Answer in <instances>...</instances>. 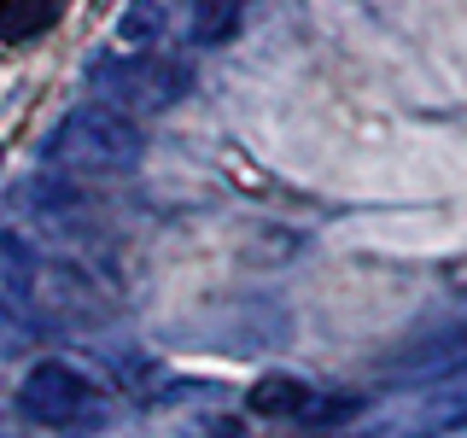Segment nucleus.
<instances>
[{
  "instance_id": "obj_1",
  "label": "nucleus",
  "mask_w": 467,
  "mask_h": 438,
  "mask_svg": "<svg viewBox=\"0 0 467 438\" xmlns=\"http://www.w3.org/2000/svg\"><path fill=\"white\" fill-rule=\"evenodd\" d=\"M135 152H140L135 123H129L123 111H111V106L77 111L65 129H58V141H53V158H65V164H77V170H117Z\"/></svg>"
},
{
  "instance_id": "obj_2",
  "label": "nucleus",
  "mask_w": 467,
  "mask_h": 438,
  "mask_svg": "<svg viewBox=\"0 0 467 438\" xmlns=\"http://www.w3.org/2000/svg\"><path fill=\"white\" fill-rule=\"evenodd\" d=\"M99 82H106V94L123 111H164L170 99L187 94V65L182 58H164V53H135L123 65L99 70Z\"/></svg>"
},
{
  "instance_id": "obj_3",
  "label": "nucleus",
  "mask_w": 467,
  "mask_h": 438,
  "mask_svg": "<svg viewBox=\"0 0 467 438\" xmlns=\"http://www.w3.org/2000/svg\"><path fill=\"white\" fill-rule=\"evenodd\" d=\"M29 298H36V310L53 321V328H99V321L111 316V298L88 281L82 269H70V263H47V269L36 275V287H29Z\"/></svg>"
},
{
  "instance_id": "obj_4",
  "label": "nucleus",
  "mask_w": 467,
  "mask_h": 438,
  "mask_svg": "<svg viewBox=\"0 0 467 438\" xmlns=\"http://www.w3.org/2000/svg\"><path fill=\"white\" fill-rule=\"evenodd\" d=\"M18 403H24L29 421H41V427H70V421L94 403V386H88L70 362H36L29 380L18 386Z\"/></svg>"
},
{
  "instance_id": "obj_5",
  "label": "nucleus",
  "mask_w": 467,
  "mask_h": 438,
  "mask_svg": "<svg viewBox=\"0 0 467 438\" xmlns=\"http://www.w3.org/2000/svg\"><path fill=\"white\" fill-rule=\"evenodd\" d=\"M65 18V0H0V41H36Z\"/></svg>"
},
{
  "instance_id": "obj_6",
  "label": "nucleus",
  "mask_w": 467,
  "mask_h": 438,
  "mask_svg": "<svg viewBox=\"0 0 467 438\" xmlns=\"http://www.w3.org/2000/svg\"><path fill=\"white\" fill-rule=\"evenodd\" d=\"M245 409L252 415H310V386L292 374H263L252 391H245Z\"/></svg>"
},
{
  "instance_id": "obj_7",
  "label": "nucleus",
  "mask_w": 467,
  "mask_h": 438,
  "mask_svg": "<svg viewBox=\"0 0 467 438\" xmlns=\"http://www.w3.org/2000/svg\"><path fill=\"white\" fill-rule=\"evenodd\" d=\"M152 36H164V6L158 0H129L117 18V41L123 47H152Z\"/></svg>"
},
{
  "instance_id": "obj_8",
  "label": "nucleus",
  "mask_w": 467,
  "mask_h": 438,
  "mask_svg": "<svg viewBox=\"0 0 467 438\" xmlns=\"http://www.w3.org/2000/svg\"><path fill=\"white\" fill-rule=\"evenodd\" d=\"M240 24V0H193V36L199 41H228Z\"/></svg>"
}]
</instances>
